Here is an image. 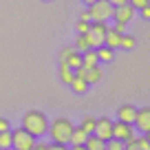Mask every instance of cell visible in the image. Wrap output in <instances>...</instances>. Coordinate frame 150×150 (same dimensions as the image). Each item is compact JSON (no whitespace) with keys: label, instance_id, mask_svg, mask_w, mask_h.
I'll list each match as a JSON object with an SVG mask.
<instances>
[{"label":"cell","instance_id":"cell-22","mask_svg":"<svg viewBox=\"0 0 150 150\" xmlns=\"http://www.w3.org/2000/svg\"><path fill=\"white\" fill-rule=\"evenodd\" d=\"M104 150H124V141L115 139V137H110V139L104 144Z\"/></svg>","mask_w":150,"mask_h":150},{"label":"cell","instance_id":"cell-5","mask_svg":"<svg viewBox=\"0 0 150 150\" xmlns=\"http://www.w3.org/2000/svg\"><path fill=\"white\" fill-rule=\"evenodd\" d=\"M112 137L119 141H128L135 137V128H132V124H126V122H112Z\"/></svg>","mask_w":150,"mask_h":150},{"label":"cell","instance_id":"cell-6","mask_svg":"<svg viewBox=\"0 0 150 150\" xmlns=\"http://www.w3.org/2000/svg\"><path fill=\"white\" fill-rule=\"evenodd\" d=\"M93 135H97L99 139H104V141H108L112 137V122L108 117H99V119H95V130H93Z\"/></svg>","mask_w":150,"mask_h":150},{"label":"cell","instance_id":"cell-4","mask_svg":"<svg viewBox=\"0 0 150 150\" xmlns=\"http://www.w3.org/2000/svg\"><path fill=\"white\" fill-rule=\"evenodd\" d=\"M33 144H35V137L29 135L24 128L11 130V148H16V150H31Z\"/></svg>","mask_w":150,"mask_h":150},{"label":"cell","instance_id":"cell-16","mask_svg":"<svg viewBox=\"0 0 150 150\" xmlns=\"http://www.w3.org/2000/svg\"><path fill=\"white\" fill-rule=\"evenodd\" d=\"M86 137H88V135H86V132H84V130H82V128H80V126H77V128H75V126H73V130H71V137H69V144H71V146H77V144H84V141H86Z\"/></svg>","mask_w":150,"mask_h":150},{"label":"cell","instance_id":"cell-8","mask_svg":"<svg viewBox=\"0 0 150 150\" xmlns=\"http://www.w3.org/2000/svg\"><path fill=\"white\" fill-rule=\"evenodd\" d=\"M132 124H135L144 135H148V132H150V108L148 106L137 108V115H135V122H132Z\"/></svg>","mask_w":150,"mask_h":150},{"label":"cell","instance_id":"cell-20","mask_svg":"<svg viewBox=\"0 0 150 150\" xmlns=\"http://www.w3.org/2000/svg\"><path fill=\"white\" fill-rule=\"evenodd\" d=\"M66 64H69L73 71L77 69V66H82V53H80V51H73V53L69 55V60H66Z\"/></svg>","mask_w":150,"mask_h":150},{"label":"cell","instance_id":"cell-27","mask_svg":"<svg viewBox=\"0 0 150 150\" xmlns=\"http://www.w3.org/2000/svg\"><path fill=\"white\" fill-rule=\"evenodd\" d=\"M73 51H75L73 47H64L60 53H57V62H66V60H69V55H71Z\"/></svg>","mask_w":150,"mask_h":150},{"label":"cell","instance_id":"cell-37","mask_svg":"<svg viewBox=\"0 0 150 150\" xmlns=\"http://www.w3.org/2000/svg\"><path fill=\"white\" fill-rule=\"evenodd\" d=\"M71 150H86L84 144H77V146H71Z\"/></svg>","mask_w":150,"mask_h":150},{"label":"cell","instance_id":"cell-38","mask_svg":"<svg viewBox=\"0 0 150 150\" xmlns=\"http://www.w3.org/2000/svg\"><path fill=\"white\" fill-rule=\"evenodd\" d=\"M84 2H86V5H91V2H95V0H84Z\"/></svg>","mask_w":150,"mask_h":150},{"label":"cell","instance_id":"cell-21","mask_svg":"<svg viewBox=\"0 0 150 150\" xmlns=\"http://www.w3.org/2000/svg\"><path fill=\"white\" fill-rule=\"evenodd\" d=\"M80 128L86 132V135H93V130H95V117H84V119H82V124H80Z\"/></svg>","mask_w":150,"mask_h":150},{"label":"cell","instance_id":"cell-23","mask_svg":"<svg viewBox=\"0 0 150 150\" xmlns=\"http://www.w3.org/2000/svg\"><path fill=\"white\" fill-rule=\"evenodd\" d=\"M0 148H11V128L0 130Z\"/></svg>","mask_w":150,"mask_h":150},{"label":"cell","instance_id":"cell-28","mask_svg":"<svg viewBox=\"0 0 150 150\" xmlns=\"http://www.w3.org/2000/svg\"><path fill=\"white\" fill-rule=\"evenodd\" d=\"M124 150H139V146H137L135 137H132V139H128V141H124Z\"/></svg>","mask_w":150,"mask_h":150},{"label":"cell","instance_id":"cell-7","mask_svg":"<svg viewBox=\"0 0 150 150\" xmlns=\"http://www.w3.org/2000/svg\"><path fill=\"white\" fill-rule=\"evenodd\" d=\"M132 16H135V9H132L130 2H126V5H117L112 7V18H115V22H130Z\"/></svg>","mask_w":150,"mask_h":150},{"label":"cell","instance_id":"cell-14","mask_svg":"<svg viewBox=\"0 0 150 150\" xmlns=\"http://www.w3.org/2000/svg\"><path fill=\"white\" fill-rule=\"evenodd\" d=\"M102 77H104V71L99 69V64H97V66H91V69H86V77H84V80L88 82V84H97Z\"/></svg>","mask_w":150,"mask_h":150},{"label":"cell","instance_id":"cell-1","mask_svg":"<svg viewBox=\"0 0 150 150\" xmlns=\"http://www.w3.org/2000/svg\"><path fill=\"white\" fill-rule=\"evenodd\" d=\"M22 128L33 137H42L49 128V119L42 110H27L22 115Z\"/></svg>","mask_w":150,"mask_h":150},{"label":"cell","instance_id":"cell-17","mask_svg":"<svg viewBox=\"0 0 150 150\" xmlns=\"http://www.w3.org/2000/svg\"><path fill=\"white\" fill-rule=\"evenodd\" d=\"M71 88L75 91V93H86L88 91V82L84 80V77H77V75H73V80H71Z\"/></svg>","mask_w":150,"mask_h":150},{"label":"cell","instance_id":"cell-19","mask_svg":"<svg viewBox=\"0 0 150 150\" xmlns=\"http://www.w3.org/2000/svg\"><path fill=\"white\" fill-rule=\"evenodd\" d=\"M75 51H86V49H91L88 47V40H86V33H77V38H75Z\"/></svg>","mask_w":150,"mask_h":150},{"label":"cell","instance_id":"cell-30","mask_svg":"<svg viewBox=\"0 0 150 150\" xmlns=\"http://www.w3.org/2000/svg\"><path fill=\"white\" fill-rule=\"evenodd\" d=\"M47 150H71V148L66 144H57V141H53V144H49Z\"/></svg>","mask_w":150,"mask_h":150},{"label":"cell","instance_id":"cell-39","mask_svg":"<svg viewBox=\"0 0 150 150\" xmlns=\"http://www.w3.org/2000/svg\"><path fill=\"white\" fill-rule=\"evenodd\" d=\"M0 150H9V148H0Z\"/></svg>","mask_w":150,"mask_h":150},{"label":"cell","instance_id":"cell-34","mask_svg":"<svg viewBox=\"0 0 150 150\" xmlns=\"http://www.w3.org/2000/svg\"><path fill=\"white\" fill-rule=\"evenodd\" d=\"M0 130H9V122L5 117H0Z\"/></svg>","mask_w":150,"mask_h":150},{"label":"cell","instance_id":"cell-33","mask_svg":"<svg viewBox=\"0 0 150 150\" xmlns=\"http://www.w3.org/2000/svg\"><path fill=\"white\" fill-rule=\"evenodd\" d=\"M112 29H115L117 33H124V31H126V22H115V27H112Z\"/></svg>","mask_w":150,"mask_h":150},{"label":"cell","instance_id":"cell-24","mask_svg":"<svg viewBox=\"0 0 150 150\" xmlns=\"http://www.w3.org/2000/svg\"><path fill=\"white\" fill-rule=\"evenodd\" d=\"M135 44H137L135 35H124V33H122V42H119V47H122V49H132Z\"/></svg>","mask_w":150,"mask_h":150},{"label":"cell","instance_id":"cell-9","mask_svg":"<svg viewBox=\"0 0 150 150\" xmlns=\"http://www.w3.org/2000/svg\"><path fill=\"white\" fill-rule=\"evenodd\" d=\"M135 115H137V108L130 106V104H124V106L117 108V117H119V122L132 124V122H135Z\"/></svg>","mask_w":150,"mask_h":150},{"label":"cell","instance_id":"cell-13","mask_svg":"<svg viewBox=\"0 0 150 150\" xmlns=\"http://www.w3.org/2000/svg\"><path fill=\"white\" fill-rule=\"evenodd\" d=\"M97 53H95V49H86V51H82V66H86V69H91V66H97Z\"/></svg>","mask_w":150,"mask_h":150},{"label":"cell","instance_id":"cell-32","mask_svg":"<svg viewBox=\"0 0 150 150\" xmlns=\"http://www.w3.org/2000/svg\"><path fill=\"white\" fill-rule=\"evenodd\" d=\"M141 18H146V20H150V5H146V7H141Z\"/></svg>","mask_w":150,"mask_h":150},{"label":"cell","instance_id":"cell-18","mask_svg":"<svg viewBox=\"0 0 150 150\" xmlns=\"http://www.w3.org/2000/svg\"><path fill=\"white\" fill-rule=\"evenodd\" d=\"M73 69H71L66 62H60V80L64 82V84H71V80H73Z\"/></svg>","mask_w":150,"mask_h":150},{"label":"cell","instance_id":"cell-36","mask_svg":"<svg viewBox=\"0 0 150 150\" xmlns=\"http://www.w3.org/2000/svg\"><path fill=\"white\" fill-rule=\"evenodd\" d=\"M80 20H91V13H88V9H86V11H82V13H80Z\"/></svg>","mask_w":150,"mask_h":150},{"label":"cell","instance_id":"cell-3","mask_svg":"<svg viewBox=\"0 0 150 150\" xmlns=\"http://www.w3.org/2000/svg\"><path fill=\"white\" fill-rule=\"evenodd\" d=\"M88 13L95 22H106L108 18H112V5L108 0H95L88 5Z\"/></svg>","mask_w":150,"mask_h":150},{"label":"cell","instance_id":"cell-35","mask_svg":"<svg viewBox=\"0 0 150 150\" xmlns=\"http://www.w3.org/2000/svg\"><path fill=\"white\" fill-rule=\"evenodd\" d=\"M108 2H110L112 7H117V5H126L128 0H108Z\"/></svg>","mask_w":150,"mask_h":150},{"label":"cell","instance_id":"cell-31","mask_svg":"<svg viewBox=\"0 0 150 150\" xmlns=\"http://www.w3.org/2000/svg\"><path fill=\"white\" fill-rule=\"evenodd\" d=\"M47 148H49V144H44V141H35L31 150H47Z\"/></svg>","mask_w":150,"mask_h":150},{"label":"cell","instance_id":"cell-15","mask_svg":"<svg viewBox=\"0 0 150 150\" xmlns=\"http://www.w3.org/2000/svg\"><path fill=\"white\" fill-rule=\"evenodd\" d=\"M104 144H106V141L99 139L97 135H88L86 141H84V148L86 150H104Z\"/></svg>","mask_w":150,"mask_h":150},{"label":"cell","instance_id":"cell-29","mask_svg":"<svg viewBox=\"0 0 150 150\" xmlns=\"http://www.w3.org/2000/svg\"><path fill=\"white\" fill-rule=\"evenodd\" d=\"M132 5V9H141V7H146V5H150V0H128Z\"/></svg>","mask_w":150,"mask_h":150},{"label":"cell","instance_id":"cell-25","mask_svg":"<svg viewBox=\"0 0 150 150\" xmlns=\"http://www.w3.org/2000/svg\"><path fill=\"white\" fill-rule=\"evenodd\" d=\"M137 146H139V150H150V139L148 135H141V137H135Z\"/></svg>","mask_w":150,"mask_h":150},{"label":"cell","instance_id":"cell-12","mask_svg":"<svg viewBox=\"0 0 150 150\" xmlns=\"http://www.w3.org/2000/svg\"><path fill=\"white\" fill-rule=\"evenodd\" d=\"M95 53H97L99 62H112V57H115V49L106 47V44H99V47L95 49Z\"/></svg>","mask_w":150,"mask_h":150},{"label":"cell","instance_id":"cell-11","mask_svg":"<svg viewBox=\"0 0 150 150\" xmlns=\"http://www.w3.org/2000/svg\"><path fill=\"white\" fill-rule=\"evenodd\" d=\"M119 42H122V33H117L115 29H106V33H104V44L110 49H117Z\"/></svg>","mask_w":150,"mask_h":150},{"label":"cell","instance_id":"cell-10","mask_svg":"<svg viewBox=\"0 0 150 150\" xmlns=\"http://www.w3.org/2000/svg\"><path fill=\"white\" fill-rule=\"evenodd\" d=\"M106 22H95V20H91V35L97 40V44H104V33H106Z\"/></svg>","mask_w":150,"mask_h":150},{"label":"cell","instance_id":"cell-2","mask_svg":"<svg viewBox=\"0 0 150 150\" xmlns=\"http://www.w3.org/2000/svg\"><path fill=\"white\" fill-rule=\"evenodd\" d=\"M71 130H73V124H71V119H66V117L53 119V122L49 124V128H47V132L51 135V139L57 141V144H69Z\"/></svg>","mask_w":150,"mask_h":150},{"label":"cell","instance_id":"cell-26","mask_svg":"<svg viewBox=\"0 0 150 150\" xmlns=\"http://www.w3.org/2000/svg\"><path fill=\"white\" fill-rule=\"evenodd\" d=\"M75 29H77V33H88L91 20H77V22H75Z\"/></svg>","mask_w":150,"mask_h":150}]
</instances>
